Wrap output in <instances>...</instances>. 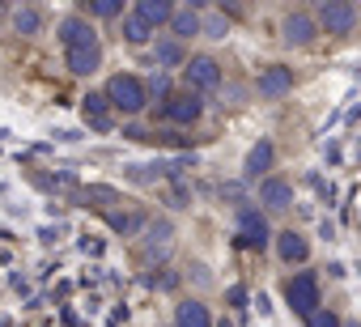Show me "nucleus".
I'll return each instance as SVG.
<instances>
[{
  "mask_svg": "<svg viewBox=\"0 0 361 327\" xmlns=\"http://www.w3.org/2000/svg\"><path fill=\"white\" fill-rule=\"evenodd\" d=\"M213 327H230V323H213Z\"/></svg>",
  "mask_w": 361,
  "mask_h": 327,
  "instance_id": "5701e85b",
  "label": "nucleus"
},
{
  "mask_svg": "<svg viewBox=\"0 0 361 327\" xmlns=\"http://www.w3.org/2000/svg\"><path fill=\"white\" fill-rule=\"evenodd\" d=\"M81 115H85V123H90V128L111 132V102H106L102 94H90V98H85V106H81Z\"/></svg>",
  "mask_w": 361,
  "mask_h": 327,
  "instance_id": "f8f14e48",
  "label": "nucleus"
},
{
  "mask_svg": "<svg viewBox=\"0 0 361 327\" xmlns=\"http://www.w3.org/2000/svg\"><path fill=\"white\" fill-rule=\"evenodd\" d=\"M102 98L111 102V111L140 115V111H145V102H149V90H145V81H140V77H132V73H119V77H111V81H106Z\"/></svg>",
  "mask_w": 361,
  "mask_h": 327,
  "instance_id": "f03ea898",
  "label": "nucleus"
},
{
  "mask_svg": "<svg viewBox=\"0 0 361 327\" xmlns=\"http://www.w3.org/2000/svg\"><path fill=\"white\" fill-rule=\"evenodd\" d=\"M123 39H128V43H149V39H153V30L128 13V18H123Z\"/></svg>",
  "mask_w": 361,
  "mask_h": 327,
  "instance_id": "f3484780",
  "label": "nucleus"
},
{
  "mask_svg": "<svg viewBox=\"0 0 361 327\" xmlns=\"http://www.w3.org/2000/svg\"><path fill=\"white\" fill-rule=\"evenodd\" d=\"M60 43H64L68 73H77V77L98 73V64H102V43H98L90 18H64V22H60Z\"/></svg>",
  "mask_w": 361,
  "mask_h": 327,
  "instance_id": "f257e3e1",
  "label": "nucleus"
},
{
  "mask_svg": "<svg viewBox=\"0 0 361 327\" xmlns=\"http://www.w3.org/2000/svg\"><path fill=\"white\" fill-rule=\"evenodd\" d=\"M13 26H18L22 35H35V30H39V13H35V9H18V13H13Z\"/></svg>",
  "mask_w": 361,
  "mask_h": 327,
  "instance_id": "6ab92c4d",
  "label": "nucleus"
},
{
  "mask_svg": "<svg viewBox=\"0 0 361 327\" xmlns=\"http://www.w3.org/2000/svg\"><path fill=\"white\" fill-rule=\"evenodd\" d=\"M174 327H213V314H209V306L204 302H178L174 306Z\"/></svg>",
  "mask_w": 361,
  "mask_h": 327,
  "instance_id": "1a4fd4ad",
  "label": "nucleus"
},
{
  "mask_svg": "<svg viewBox=\"0 0 361 327\" xmlns=\"http://www.w3.org/2000/svg\"><path fill=\"white\" fill-rule=\"evenodd\" d=\"M200 111H204V102H200V94H192V90L166 94V102H161V115H166L170 123H196Z\"/></svg>",
  "mask_w": 361,
  "mask_h": 327,
  "instance_id": "39448f33",
  "label": "nucleus"
},
{
  "mask_svg": "<svg viewBox=\"0 0 361 327\" xmlns=\"http://www.w3.org/2000/svg\"><path fill=\"white\" fill-rule=\"evenodd\" d=\"M200 30H209V39H226V22H221V18H209Z\"/></svg>",
  "mask_w": 361,
  "mask_h": 327,
  "instance_id": "412c9836",
  "label": "nucleus"
},
{
  "mask_svg": "<svg viewBox=\"0 0 361 327\" xmlns=\"http://www.w3.org/2000/svg\"><path fill=\"white\" fill-rule=\"evenodd\" d=\"M157 60L174 64V60H178V43H161V47H157Z\"/></svg>",
  "mask_w": 361,
  "mask_h": 327,
  "instance_id": "4be33fe9",
  "label": "nucleus"
},
{
  "mask_svg": "<svg viewBox=\"0 0 361 327\" xmlns=\"http://www.w3.org/2000/svg\"><path fill=\"white\" fill-rule=\"evenodd\" d=\"M268 166H272V144H268V140H259V144L247 153V166H243V171H247L251 179H259V171H268Z\"/></svg>",
  "mask_w": 361,
  "mask_h": 327,
  "instance_id": "dca6fc26",
  "label": "nucleus"
},
{
  "mask_svg": "<svg viewBox=\"0 0 361 327\" xmlns=\"http://www.w3.org/2000/svg\"><path fill=\"white\" fill-rule=\"evenodd\" d=\"M276 255H281L285 264H306L310 247H306V238H302V234H293V230H281V234H276Z\"/></svg>",
  "mask_w": 361,
  "mask_h": 327,
  "instance_id": "9d476101",
  "label": "nucleus"
},
{
  "mask_svg": "<svg viewBox=\"0 0 361 327\" xmlns=\"http://www.w3.org/2000/svg\"><path fill=\"white\" fill-rule=\"evenodd\" d=\"M170 13H174V9L166 5V0H136V9H132V18H136V22H145L153 35H157V26H166V22H170Z\"/></svg>",
  "mask_w": 361,
  "mask_h": 327,
  "instance_id": "6e6552de",
  "label": "nucleus"
},
{
  "mask_svg": "<svg viewBox=\"0 0 361 327\" xmlns=\"http://www.w3.org/2000/svg\"><path fill=\"white\" fill-rule=\"evenodd\" d=\"M90 13L94 18H119L123 5H119V0H90Z\"/></svg>",
  "mask_w": 361,
  "mask_h": 327,
  "instance_id": "a211bd4d",
  "label": "nucleus"
},
{
  "mask_svg": "<svg viewBox=\"0 0 361 327\" xmlns=\"http://www.w3.org/2000/svg\"><path fill=\"white\" fill-rule=\"evenodd\" d=\"M200 13L196 9H174L170 13V30H174V39H192V35H200Z\"/></svg>",
  "mask_w": 361,
  "mask_h": 327,
  "instance_id": "2eb2a0df",
  "label": "nucleus"
},
{
  "mask_svg": "<svg viewBox=\"0 0 361 327\" xmlns=\"http://www.w3.org/2000/svg\"><path fill=\"white\" fill-rule=\"evenodd\" d=\"M306 327H340V319H336L331 310H323V306H319V310L306 319Z\"/></svg>",
  "mask_w": 361,
  "mask_h": 327,
  "instance_id": "aec40b11",
  "label": "nucleus"
},
{
  "mask_svg": "<svg viewBox=\"0 0 361 327\" xmlns=\"http://www.w3.org/2000/svg\"><path fill=\"white\" fill-rule=\"evenodd\" d=\"M289 90H293V68L272 64V68L259 73V94H264V98H281V94H289Z\"/></svg>",
  "mask_w": 361,
  "mask_h": 327,
  "instance_id": "0eeeda50",
  "label": "nucleus"
},
{
  "mask_svg": "<svg viewBox=\"0 0 361 327\" xmlns=\"http://www.w3.org/2000/svg\"><path fill=\"white\" fill-rule=\"evenodd\" d=\"M285 297H289V306H293L302 319H310V314L319 310V276H314V272H298V276L285 285Z\"/></svg>",
  "mask_w": 361,
  "mask_h": 327,
  "instance_id": "7ed1b4c3",
  "label": "nucleus"
},
{
  "mask_svg": "<svg viewBox=\"0 0 361 327\" xmlns=\"http://www.w3.org/2000/svg\"><path fill=\"white\" fill-rule=\"evenodd\" d=\"M310 39H314V18H306V13H289V18H285V43L306 47Z\"/></svg>",
  "mask_w": 361,
  "mask_h": 327,
  "instance_id": "9b49d317",
  "label": "nucleus"
},
{
  "mask_svg": "<svg viewBox=\"0 0 361 327\" xmlns=\"http://www.w3.org/2000/svg\"><path fill=\"white\" fill-rule=\"evenodd\" d=\"M319 26H323L327 35H348V30L357 26V9L344 5V0H327V5L319 9Z\"/></svg>",
  "mask_w": 361,
  "mask_h": 327,
  "instance_id": "423d86ee",
  "label": "nucleus"
},
{
  "mask_svg": "<svg viewBox=\"0 0 361 327\" xmlns=\"http://www.w3.org/2000/svg\"><path fill=\"white\" fill-rule=\"evenodd\" d=\"M183 81H188L192 94H200V90H217V85H221V64H217L213 56H192V60L183 64Z\"/></svg>",
  "mask_w": 361,
  "mask_h": 327,
  "instance_id": "20e7f679",
  "label": "nucleus"
},
{
  "mask_svg": "<svg viewBox=\"0 0 361 327\" xmlns=\"http://www.w3.org/2000/svg\"><path fill=\"white\" fill-rule=\"evenodd\" d=\"M259 200H264L268 209H289V204H293V187L281 183V179H264V183H259Z\"/></svg>",
  "mask_w": 361,
  "mask_h": 327,
  "instance_id": "ddd939ff",
  "label": "nucleus"
},
{
  "mask_svg": "<svg viewBox=\"0 0 361 327\" xmlns=\"http://www.w3.org/2000/svg\"><path fill=\"white\" fill-rule=\"evenodd\" d=\"M238 230H243V242H247V247H264V242H268V226H264V217H259L255 209H247V213L238 217Z\"/></svg>",
  "mask_w": 361,
  "mask_h": 327,
  "instance_id": "4468645a",
  "label": "nucleus"
}]
</instances>
